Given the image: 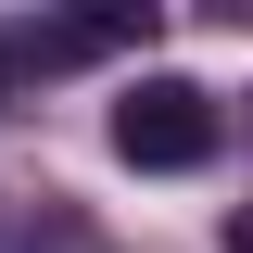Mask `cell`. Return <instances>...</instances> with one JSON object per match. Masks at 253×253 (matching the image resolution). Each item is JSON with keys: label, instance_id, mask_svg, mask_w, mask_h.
Segmentation results:
<instances>
[{"label": "cell", "instance_id": "obj_1", "mask_svg": "<svg viewBox=\"0 0 253 253\" xmlns=\"http://www.w3.org/2000/svg\"><path fill=\"white\" fill-rule=\"evenodd\" d=\"M215 139H228V114H215V89H190V76H139V89L114 101V152L139 165V177H190V165H215Z\"/></svg>", "mask_w": 253, "mask_h": 253}, {"label": "cell", "instance_id": "obj_2", "mask_svg": "<svg viewBox=\"0 0 253 253\" xmlns=\"http://www.w3.org/2000/svg\"><path fill=\"white\" fill-rule=\"evenodd\" d=\"M228 253H253V203H241V215H228Z\"/></svg>", "mask_w": 253, "mask_h": 253}, {"label": "cell", "instance_id": "obj_3", "mask_svg": "<svg viewBox=\"0 0 253 253\" xmlns=\"http://www.w3.org/2000/svg\"><path fill=\"white\" fill-rule=\"evenodd\" d=\"M0 89H13V76H0Z\"/></svg>", "mask_w": 253, "mask_h": 253}]
</instances>
